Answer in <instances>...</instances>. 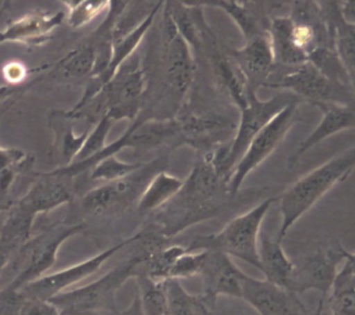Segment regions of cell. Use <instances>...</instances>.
<instances>
[{
	"instance_id": "26",
	"label": "cell",
	"mask_w": 355,
	"mask_h": 315,
	"mask_svg": "<svg viewBox=\"0 0 355 315\" xmlns=\"http://www.w3.org/2000/svg\"><path fill=\"white\" fill-rule=\"evenodd\" d=\"M327 301L333 315H355V274H338Z\"/></svg>"
},
{
	"instance_id": "32",
	"label": "cell",
	"mask_w": 355,
	"mask_h": 315,
	"mask_svg": "<svg viewBox=\"0 0 355 315\" xmlns=\"http://www.w3.org/2000/svg\"><path fill=\"white\" fill-rule=\"evenodd\" d=\"M64 3L70 10L69 23L73 27L83 26L110 8V1H67Z\"/></svg>"
},
{
	"instance_id": "1",
	"label": "cell",
	"mask_w": 355,
	"mask_h": 315,
	"mask_svg": "<svg viewBox=\"0 0 355 315\" xmlns=\"http://www.w3.org/2000/svg\"><path fill=\"white\" fill-rule=\"evenodd\" d=\"M231 197L227 183L213 160L196 164L179 193L158 210L164 237H172L208 219L216 216Z\"/></svg>"
},
{
	"instance_id": "11",
	"label": "cell",
	"mask_w": 355,
	"mask_h": 315,
	"mask_svg": "<svg viewBox=\"0 0 355 315\" xmlns=\"http://www.w3.org/2000/svg\"><path fill=\"white\" fill-rule=\"evenodd\" d=\"M155 162L145 164L143 168L121 180L107 182L97 189H92L83 200V207L87 214L102 216L110 212H120L128 207L132 202L139 201L146 187L153 177ZM157 174V173H156Z\"/></svg>"
},
{
	"instance_id": "23",
	"label": "cell",
	"mask_w": 355,
	"mask_h": 315,
	"mask_svg": "<svg viewBox=\"0 0 355 315\" xmlns=\"http://www.w3.org/2000/svg\"><path fill=\"white\" fill-rule=\"evenodd\" d=\"M168 315H209L211 306L202 296H193L182 287L177 279L166 283Z\"/></svg>"
},
{
	"instance_id": "9",
	"label": "cell",
	"mask_w": 355,
	"mask_h": 315,
	"mask_svg": "<svg viewBox=\"0 0 355 315\" xmlns=\"http://www.w3.org/2000/svg\"><path fill=\"white\" fill-rule=\"evenodd\" d=\"M300 102L290 104L254 137L227 178L231 196L238 193L248 175L277 149L292 127L300 122Z\"/></svg>"
},
{
	"instance_id": "35",
	"label": "cell",
	"mask_w": 355,
	"mask_h": 315,
	"mask_svg": "<svg viewBox=\"0 0 355 315\" xmlns=\"http://www.w3.org/2000/svg\"><path fill=\"white\" fill-rule=\"evenodd\" d=\"M19 315H60L58 308L49 301L27 300Z\"/></svg>"
},
{
	"instance_id": "41",
	"label": "cell",
	"mask_w": 355,
	"mask_h": 315,
	"mask_svg": "<svg viewBox=\"0 0 355 315\" xmlns=\"http://www.w3.org/2000/svg\"><path fill=\"white\" fill-rule=\"evenodd\" d=\"M6 91H8L6 89H0V97H2V96L4 95V93H6Z\"/></svg>"
},
{
	"instance_id": "29",
	"label": "cell",
	"mask_w": 355,
	"mask_h": 315,
	"mask_svg": "<svg viewBox=\"0 0 355 315\" xmlns=\"http://www.w3.org/2000/svg\"><path fill=\"white\" fill-rule=\"evenodd\" d=\"M98 48L91 44L81 46L64 60L62 72L68 77L93 75L97 65Z\"/></svg>"
},
{
	"instance_id": "24",
	"label": "cell",
	"mask_w": 355,
	"mask_h": 315,
	"mask_svg": "<svg viewBox=\"0 0 355 315\" xmlns=\"http://www.w3.org/2000/svg\"><path fill=\"white\" fill-rule=\"evenodd\" d=\"M137 278L139 289L137 297L144 315H168L166 281L154 280L143 272Z\"/></svg>"
},
{
	"instance_id": "39",
	"label": "cell",
	"mask_w": 355,
	"mask_h": 315,
	"mask_svg": "<svg viewBox=\"0 0 355 315\" xmlns=\"http://www.w3.org/2000/svg\"><path fill=\"white\" fill-rule=\"evenodd\" d=\"M121 315H144L143 310H141V303H139V297L137 296V299L135 300L132 307L130 309L127 310L125 314Z\"/></svg>"
},
{
	"instance_id": "5",
	"label": "cell",
	"mask_w": 355,
	"mask_h": 315,
	"mask_svg": "<svg viewBox=\"0 0 355 315\" xmlns=\"http://www.w3.org/2000/svg\"><path fill=\"white\" fill-rule=\"evenodd\" d=\"M275 201L277 198H267L245 214L233 219L219 232L196 237L186 248L189 252L220 251L260 271L261 227Z\"/></svg>"
},
{
	"instance_id": "38",
	"label": "cell",
	"mask_w": 355,
	"mask_h": 315,
	"mask_svg": "<svg viewBox=\"0 0 355 315\" xmlns=\"http://www.w3.org/2000/svg\"><path fill=\"white\" fill-rule=\"evenodd\" d=\"M6 77L8 80H20L24 76V69L20 65H10V66L6 67Z\"/></svg>"
},
{
	"instance_id": "33",
	"label": "cell",
	"mask_w": 355,
	"mask_h": 315,
	"mask_svg": "<svg viewBox=\"0 0 355 315\" xmlns=\"http://www.w3.org/2000/svg\"><path fill=\"white\" fill-rule=\"evenodd\" d=\"M25 241L14 233L2 228L0 231V274L8 266L12 256L24 245Z\"/></svg>"
},
{
	"instance_id": "31",
	"label": "cell",
	"mask_w": 355,
	"mask_h": 315,
	"mask_svg": "<svg viewBox=\"0 0 355 315\" xmlns=\"http://www.w3.org/2000/svg\"><path fill=\"white\" fill-rule=\"evenodd\" d=\"M114 122V121L110 117L104 116L99 122L96 123L95 128L89 131L83 149L75 158L77 162H85L101 153L107 147L106 139L110 135Z\"/></svg>"
},
{
	"instance_id": "12",
	"label": "cell",
	"mask_w": 355,
	"mask_h": 315,
	"mask_svg": "<svg viewBox=\"0 0 355 315\" xmlns=\"http://www.w3.org/2000/svg\"><path fill=\"white\" fill-rule=\"evenodd\" d=\"M143 233H137L133 235L130 239L118 244L96 256L85 260L80 264H75L70 268L64 269L60 272L54 274L47 275V276L41 277L37 280L25 285L22 289L23 295L27 300H42V301H48L51 298L55 297L58 293H64L67 289L85 280L87 277L95 274L99 269L112 258L116 252L124 249L127 246L131 245L135 241H139L143 237Z\"/></svg>"
},
{
	"instance_id": "21",
	"label": "cell",
	"mask_w": 355,
	"mask_h": 315,
	"mask_svg": "<svg viewBox=\"0 0 355 315\" xmlns=\"http://www.w3.org/2000/svg\"><path fill=\"white\" fill-rule=\"evenodd\" d=\"M70 200L71 193L68 185L62 181L52 180L35 185L17 204L35 216L40 212L53 210Z\"/></svg>"
},
{
	"instance_id": "22",
	"label": "cell",
	"mask_w": 355,
	"mask_h": 315,
	"mask_svg": "<svg viewBox=\"0 0 355 315\" xmlns=\"http://www.w3.org/2000/svg\"><path fill=\"white\" fill-rule=\"evenodd\" d=\"M184 181L164 171L158 172L150 180L137 203L139 212H156L170 202L183 187Z\"/></svg>"
},
{
	"instance_id": "18",
	"label": "cell",
	"mask_w": 355,
	"mask_h": 315,
	"mask_svg": "<svg viewBox=\"0 0 355 315\" xmlns=\"http://www.w3.org/2000/svg\"><path fill=\"white\" fill-rule=\"evenodd\" d=\"M333 35L338 58L355 93V24L347 22L341 12V1H319Z\"/></svg>"
},
{
	"instance_id": "15",
	"label": "cell",
	"mask_w": 355,
	"mask_h": 315,
	"mask_svg": "<svg viewBox=\"0 0 355 315\" xmlns=\"http://www.w3.org/2000/svg\"><path fill=\"white\" fill-rule=\"evenodd\" d=\"M164 45L166 81L178 95H184L193 81L196 67L190 46L180 35L166 8L164 12Z\"/></svg>"
},
{
	"instance_id": "16",
	"label": "cell",
	"mask_w": 355,
	"mask_h": 315,
	"mask_svg": "<svg viewBox=\"0 0 355 315\" xmlns=\"http://www.w3.org/2000/svg\"><path fill=\"white\" fill-rule=\"evenodd\" d=\"M233 60L245 77L248 89L256 91L259 85H266L275 65L268 33H262L245 42L235 50Z\"/></svg>"
},
{
	"instance_id": "28",
	"label": "cell",
	"mask_w": 355,
	"mask_h": 315,
	"mask_svg": "<svg viewBox=\"0 0 355 315\" xmlns=\"http://www.w3.org/2000/svg\"><path fill=\"white\" fill-rule=\"evenodd\" d=\"M196 4H208V6H213L215 8H220L225 10L232 19L234 22L239 27L241 33H243L245 41L264 33L261 31L259 27L258 23L256 22V19L252 17V15L246 10L245 6H243L242 2L239 1H204L196 2Z\"/></svg>"
},
{
	"instance_id": "10",
	"label": "cell",
	"mask_w": 355,
	"mask_h": 315,
	"mask_svg": "<svg viewBox=\"0 0 355 315\" xmlns=\"http://www.w3.org/2000/svg\"><path fill=\"white\" fill-rule=\"evenodd\" d=\"M347 250L339 241L325 248H319L295 262L296 272L293 291L296 295L317 291L327 299L339 271L345 260Z\"/></svg>"
},
{
	"instance_id": "19",
	"label": "cell",
	"mask_w": 355,
	"mask_h": 315,
	"mask_svg": "<svg viewBox=\"0 0 355 315\" xmlns=\"http://www.w3.org/2000/svg\"><path fill=\"white\" fill-rule=\"evenodd\" d=\"M259 256L260 272L265 279L293 293L295 262L288 257L282 244L264 235L259 241Z\"/></svg>"
},
{
	"instance_id": "27",
	"label": "cell",
	"mask_w": 355,
	"mask_h": 315,
	"mask_svg": "<svg viewBox=\"0 0 355 315\" xmlns=\"http://www.w3.org/2000/svg\"><path fill=\"white\" fill-rule=\"evenodd\" d=\"M62 20V14L55 15L51 18L44 17H27L19 22L15 23L6 33L0 35V42L6 40H27L44 33H49Z\"/></svg>"
},
{
	"instance_id": "4",
	"label": "cell",
	"mask_w": 355,
	"mask_h": 315,
	"mask_svg": "<svg viewBox=\"0 0 355 315\" xmlns=\"http://www.w3.org/2000/svg\"><path fill=\"white\" fill-rule=\"evenodd\" d=\"M154 250L155 248H150L116 264L95 282L58 293L48 301L58 308L60 315H98L99 312L112 310L119 289L127 280L137 277Z\"/></svg>"
},
{
	"instance_id": "6",
	"label": "cell",
	"mask_w": 355,
	"mask_h": 315,
	"mask_svg": "<svg viewBox=\"0 0 355 315\" xmlns=\"http://www.w3.org/2000/svg\"><path fill=\"white\" fill-rule=\"evenodd\" d=\"M296 102L302 103V100L289 92L283 91L270 99L260 100L256 91L248 89V105L240 110L241 116L235 137L227 149L212 158L215 168L225 182L254 137L282 110Z\"/></svg>"
},
{
	"instance_id": "20",
	"label": "cell",
	"mask_w": 355,
	"mask_h": 315,
	"mask_svg": "<svg viewBox=\"0 0 355 315\" xmlns=\"http://www.w3.org/2000/svg\"><path fill=\"white\" fill-rule=\"evenodd\" d=\"M293 22L290 16L275 17L269 24V41L272 48L275 65L296 68L306 64V58L298 51L292 35Z\"/></svg>"
},
{
	"instance_id": "34",
	"label": "cell",
	"mask_w": 355,
	"mask_h": 315,
	"mask_svg": "<svg viewBox=\"0 0 355 315\" xmlns=\"http://www.w3.org/2000/svg\"><path fill=\"white\" fill-rule=\"evenodd\" d=\"M27 299L21 291L0 289V315H19Z\"/></svg>"
},
{
	"instance_id": "25",
	"label": "cell",
	"mask_w": 355,
	"mask_h": 315,
	"mask_svg": "<svg viewBox=\"0 0 355 315\" xmlns=\"http://www.w3.org/2000/svg\"><path fill=\"white\" fill-rule=\"evenodd\" d=\"M216 74L239 110L248 105V85L236 62L218 56L215 62Z\"/></svg>"
},
{
	"instance_id": "13",
	"label": "cell",
	"mask_w": 355,
	"mask_h": 315,
	"mask_svg": "<svg viewBox=\"0 0 355 315\" xmlns=\"http://www.w3.org/2000/svg\"><path fill=\"white\" fill-rule=\"evenodd\" d=\"M198 276L202 280V297L213 307L218 297L241 299L242 272L232 257L220 251H205V257Z\"/></svg>"
},
{
	"instance_id": "30",
	"label": "cell",
	"mask_w": 355,
	"mask_h": 315,
	"mask_svg": "<svg viewBox=\"0 0 355 315\" xmlns=\"http://www.w3.org/2000/svg\"><path fill=\"white\" fill-rule=\"evenodd\" d=\"M144 166H145L144 164H130V162H123L116 155L108 156L94 166L92 179L114 182L133 174Z\"/></svg>"
},
{
	"instance_id": "40",
	"label": "cell",
	"mask_w": 355,
	"mask_h": 315,
	"mask_svg": "<svg viewBox=\"0 0 355 315\" xmlns=\"http://www.w3.org/2000/svg\"><path fill=\"white\" fill-rule=\"evenodd\" d=\"M325 303H327V299H323V298H321L320 301H319L318 306H317L316 310L313 312H309L308 315H327L324 310Z\"/></svg>"
},
{
	"instance_id": "7",
	"label": "cell",
	"mask_w": 355,
	"mask_h": 315,
	"mask_svg": "<svg viewBox=\"0 0 355 315\" xmlns=\"http://www.w3.org/2000/svg\"><path fill=\"white\" fill-rule=\"evenodd\" d=\"M145 89L146 75L139 60H135L128 66L125 62L116 76L76 114H87L96 123L104 116L110 117L114 121L132 120L141 110Z\"/></svg>"
},
{
	"instance_id": "3",
	"label": "cell",
	"mask_w": 355,
	"mask_h": 315,
	"mask_svg": "<svg viewBox=\"0 0 355 315\" xmlns=\"http://www.w3.org/2000/svg\"><path fill=\"white\" fill-rule=\"evenodd\" d=\"M80 224H56L41 235L29 239L0 274V289L20 291L25 285L43 277L56 262L62 244L83 231Z\"/></svg>"
},
{
	"instance_id": "8",
	"label": "cell",
	"mask_w": 355,
	"mask_h": 315,
	"mask_svg": "<svg viewBox=\"0 0 355 315\" xmlns=\"http://www.w3.org/2000/svg\"><path fill=\"white\" fill-rule=\"evenodd\" d=\"M265 87L289 92L315 108L320 104L355 106V93L350 85L329 78L311 62L290 69Z\"/></svg>"
},
{
	"instance_id": "17",
	"label": "cell",
	"mask_w": 355,
	"mask_h": 315,
	"mask_svg": "<svg viewBox=\"0 0 355 315\" xmlns=\"http://www.w3.org/2000/svg\"><path fill=\"white\" fill-rule=\"evenodd\" d=\"M316 108L322 112V119L316 128L300 144L294 153L290 156L288 160L289 169H293L306 152L321 142L342 131L355 128V106L320 104Z\"/></svg>"
},
{
	"instance_id": "37",
	"label": "cell",
	"mask_w": 355,
	"mask_h": 315,
	"mask_svg": "<svg viewBox=\"0 0 355 315\" xmlns=\"http://www.w3.org/2000/svg\"><path fill=\"white\" fill-rule=\"evenodd\" d=\"M350 274H355V253L346 251L345 260L341 270L339 271V275Z\"/></svg>"
},
{
	"instance_id": "36",
	"label": "cell",
	"mask_w": 355,
	"mask_h": 315,
	"mask_svg": "<svg viewBox=\"0 0 355 315\" xmlns=\"http://www.w3.org/2000/svg\"><path fill=\"white\" fill-rule=\"evenodd\" d=\"M341 12L347 22L355 24V0L341 1Z\"/></svg>"
},
{
	"instance_id": "14",
	"label": "cell",
	"mask_w": 355,
	"mask_h": 315,
	"mask_svg": "<svg viewBox=\"0 0 355 315\" xmlns=\"http://www.w3.org/2000/svg\"><path fill=\"white\" fill-rule=\"evenodd\" d=\"M252 306L259 315H308L304 304L297 295L267 279L245 274L242 281L241 299Z\"/></svg>"
},
{
	"instance_id": "2",
	"label": "cell",
	"mask_w": 355,
	"mask_h": 315,
	"mask_svg": "<svg viewBox=\"0 0 355 315\" xmlns=\"http://www.w3.org/2000/svg\"><path fill=\"white\" fill-rule=\"evenodd\" d=\"M355 170V146L321 164L291 185L279 198L281 227L277 241L283 243L290 229L336 185Z\"/></svg>"
}]
</instances>
